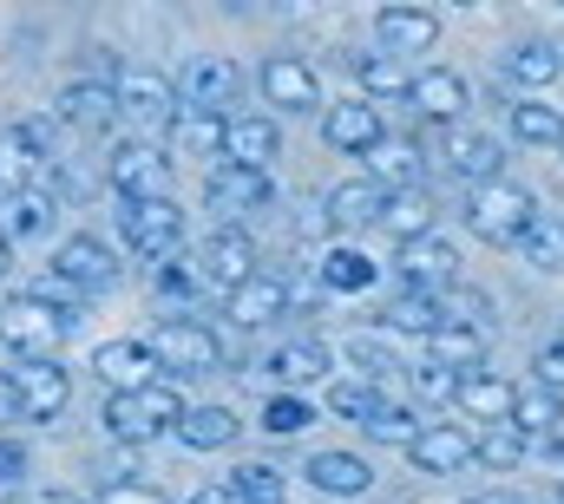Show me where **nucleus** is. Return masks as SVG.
I'll list each match as a JSON object with an SVG mask.
<instances>
[{"label": "nucleus", "mask_w": 564, "mask_h": 504, "mask_svg": "<svg viewBox=\"0 0 564 504\" xmlns=\"http://www.w3.org/2000/svg\"><path fill=\"white\" fill-rule=\"evenodd\" d=\"M558 498H564V492H558Z\"/></svg>", "instance_id": "59"}, {"label": "nucleus", "mask_w": 564, "mask_h": 504, "mask_svg": "<svg viewBox=\"0 0 564 504\" xmlns=\"http://www.w3.org/2000/svg\"><path fill=\"white\" fill-rule=\"evenodd\" d=\"M558 73H564V53L552 40H525V46L506 53V79H512L519 92H539V86H552Z\"/></svg>", "instance_id": "34"}, {"label": "nucleus", "mask_w": 564, "mask_h": 504, "mask_svg": "<svg viewBox=\"0 0 564 504\" xmlns=\"http://www.w3.org/2000/svg\"><path fill=\"white\" fill-rule=\"evenodd\" d=\"M7 269H13V250H7V243H0V282H7Z\"/></svg>", "instance_id": "58"}, {"label": "nucleus", "mask_w": 564, "mask_h": 504, "mask_svg": "<svg viewBox=\"0 0 564 504\" xmlns=\"http://www.w3.org/2000/svg\"><path fill=\"white\" fill-rule=\"evenodd\" d=\"M322 138L335 144V151H348V157H368L388 125H381V106H368V99H341V106H328L322 112Z\"/></svg>", "instance_id": "21"}, {"label": "nucleus", "mask_w": 564, "mask_h": 504, "mask_svg": "<svg viewBox=\"0 0 564 504\" xmlns=\"http://www.w3.org/2000/svg\"><path fill=\"white\" fill-rule=\"evenodd\" d=\"M112 92H119V119H132L139 131H151V144H158V131H171V119L184 112L177 106V86L164 73H151V66H126L112 79Z\"/></svg>", "instance_id": "7"}, {"label": "nucleus", "mask_w": 564, "mask_h": 504, "mask_svg": "<svg viewBox=\"0 0 564 504\" xmlns=\"http://www.w3.org/2000/svg\"><path fill=\"white\" fill-rule=\"evenodd\" d=\"M466 504H532V498H519V492H479V498H466Z\"/></svg>", "instance_id": "57"}, {"label": "nucleus", "mask_w": 564, "mask_h": 504, "mask_svg": "<svg viewBox=\"0 0 564 504\" xmlns=\"http://www.w3.org/2000/svg\"><path fill=\"white\" fill-rule=\"evenodd\" d=\"M512 131H519V144H564V112L558 106H539V99H519L512 106Z\"/></svg>", "instance_id": "42"}, {"label": "nucleus", "mask_w": 564, "mask_h": 504, "mask_svg": "<svg viewBox=\"0 0 564 504\" xmlns=\"http://www.w3.org/2000/svg\"><path fill=\"white\" fill-rule=\"evenodd\" d=\"M40 171H46V164H40V157H33V151L13 138V131H0V197H20V190H33V184H40Z\"/></svg>", "instance_id": "41"}, {"label": "nucleus", "mask_w": 564, "mask_h": 504, "mask_svg": "<svg viewBox=\"0 0 564 504\" xmlns=\"http://www.w3.org/2000/svg\"><path fill=\"white\" fill-rule=\"evenodd\" d=\"M53 119L73 125V131H112L119 125V92H112V79H73V86H59Z\"/></svg>", "instance_id": "18"}, {"label": "nucleus", "mask_w": 564, "mask_h": 504, "mask_svg": "<svg viewBox=\"0 0 564 504\" xmlns=\"http://www.w3.org/2000/svg\"><path fill=\"white\" fill-rule=\"evenodd\" d=\"M191 504H243V492H237L230 479H217V485H204V492H191Z\"/></svg>", "instance_id": "54"}, {"label": "nucleus", "mask_w": 564, "mask_h": 504, "mask_svg": "<svg viewBox=\"0 0 564 504\" xmlns=\"http://www.w3.org/2000/svg\"><path fill=\"white\" fill-rule=\"evenodd\" d=\"M525 452H532V439H525V432H519L512 419H506V426H479V432H473V465L512 472V465H519Z\"/></svg>", "instance_id": "37"}, {"label": "nucleus", "mask_w": 564, "mask_h": 504, "mask_svg": "<svg viewBox=\"0 0 564 504\" xmlns=\"http://www.w3.org/2000/svg\"><path fill=\"white\" fill-rule=\"evenodd\" d=\"M512 426L525 432V439H552L564 426V393H552V386H519V399H512Z\"/></svg>", "instance_id": "35"}, {"label": "nucleus", "mask_w": 564, "mask_h": 504, "mask_svg": "<svg viewBox=\"0 0 564 504\" xmlns=\"http://www.w3.org/2000/svg\"><path fill=\"white\" fill-rule=\"evenodd\" d=\"M171 86H177V106H191V112H224V106L237 99V86H243V66H237L230 53H197V59H184V73H177Z\"/></svg>", "instance_id": "8"}, {"label": "nucleus", "mask_w": 564, "mask_h": 504, "mask_svg": "<svg viewBox=\"0 0 564 504\" xmlns=\"http://www.w3.org/2000/svg\"><path fill=\"white\" fill-rule=\"evenodd\" d=\"M421 171H426L421 138H381V144L361 157V177H368V184H381L388 197H401V190H421Z\"/></svg>", "instance_id": "19"}, {"label": "nucleus", "mask_w": 564, "mask_h": 504, "mask_svg": "<svg viewBox=\"0 0 564 504\" xmlns=\"http://www.w3.org/2000/svg\"><path fill=\"white\" fill-rule=\"evenodd\" d=\"M53 217H59V204H53L46 190L0 197V243H7V250H13V243H40V237L53 230Z\"/></svg>", "instance_id": "29"}, {"label": "nucleus", "mask_w": 564, "mask_h": 504, "mask_svg": "<svg viewBox=\"0 0 564 504\" xmlns=\"http://www.w3.org/2000/svg\"><path fill=\"white\" fill-rule=\"evenodd\" d=\"M519 255L532 262V269H564V217H532V230L519 237Z\"/></svg>", "instance_id": "43"}, {"label": "nucleus", "mask_w": 564, "mask_h": 504, "mask_svg": "<svg viewBox=\"0 0 564 504\" xmlns=\"http://www.w3.org/2000/svg\"><path fill=\"white\" fill-rule=\"evenodd\" d=\"M151 288L164 295V302H191L197 288H204V275H197V262L177 250V255H164V262H151Z\"/></svg>", "instance_id": "46"}, {"label": "nucleus", "mask_w": 564, "mask_h": 504, "mask_svg": "<svg viewBox=\"0 0 564 504\" xmlns=\"http://www.w3.org/2000/svg\"><path fill=\"white\" fill-rule=\"evenodd\" d=\"M144 348H151L158 374H217V368H224V341H217V328H204V321H191V315L158 321Z\"/></svg>", "instance_id": "4"}, {"label": "nucleus", "mask_w": 564, "mask_h": 504, "mask_svg": "<svg viewBox=\"0 0 564 504\" xmlns=\"http://www.w3.org/2000/svg\"><path fill=\"white\" fill-rule=\"evenodd\" d=\"M381 210H388V190L381 184H368V177H348V184H335L328 190V204H322V223L328 230H368V223H381Z\"/></svg>", "instance_id": "23"}, {"label": "nucleus", "mask_w": 564, "mask_h": 504, "mask_svg": "<svg viewBox=\"0 0 564 504\" xmlns=\"http://www.w3.org/2000/svg\"><path fill=\"white\" fill-rule=\"evenodd\" d=\"M66 335H73V321L53 315L46 302H33V295H7L0 302V348L13 361H59Z\"/></svg>", "instance_id": "2"}, {"label": "nucleus", "mask_w": 564, "mask_h": 504, "mask_svg": "<svg viewBox=\"0 0 564 504\" xmlns=\"http://www.w3.org/2000/svg\"><path fill=\"white\" fill-rule=\"evenodd\" d=\"M375 40H381V53H394V59H408V53H433V40H440V13H433V7H408V0H388V7L375 13Z\"/></svg>", "instance_id": "16"}, {"label": "nucleus", "mask_w": 564, "mask_h": 504, "mask_svg": "<svg viewBox=\"0 0 564 504\" xmlns=\"http://www.w3.org/2000/svg\"><path fill=\"white\" fill-rule=\"evenodd\" d=\"M7 419H20V393H13V374L0 368V426H7Z\"/></svg>", "instance_id": "55"}, {"label": "nucleus", "mask_w": 564, "mask_h": 504, "mask_svg": "<svg viewBox=\"0 0 564 504\" xmlns=\"http://www.w3.org/2000/svg\"><path fill=\"white\" fill-rule=\"evenodd\" d=\"M7 131H13L40 164H53V151H59V119H53V112H26V119H13Z\"/></svg>", "instance_id": "49"}, {"label": "nucleus", "mask_w": 564, "mask_h": 504, "mask_svg": "<svg viewBox=\"0 0 564 504\" xmlns=\"http://www.w3.org/2000/svg\"><path fill=\"white\" fill-rule=\"evenodd\" d=\"M381 399H388V393H381L375 380H355V374L328 380V393H322V406H328L335 419H355V426H368V419L381 413Z\"/></svg>", "instance_id": "39"}, {"label": "nucleus", "mask_w": 564, "mask_h": 504, "mask_svg": "<svg viewBox=\"0 0 564 504\" xmlns=\"http://www.w3.org/2000/svg\"><path fill=\"white\" fill-rule=\"evenodd\" d=\"M335 368V354H328V341H282L276 354L263 361V374L276 380L282 393H295V386H315V380Z\"/></svg>", "instance_id": "30"}, {"label": "nucleus", "mask_w": 564, "mask_h": 504, "mask_svg": "<svg viewBox=\"0 0 564 504\" xmlns=\"http://www.w3.org/2000/svg\"><path fill=\"white\" fill-rule=\"evenodd\" d=\"M230 485L243 492V504H282V498H289V485H282L276 465H237V472H230Z\"/></svg>", "instance_id": "48"}, {"label": "nucleus", "mask_w": 564, "mask_h": 504, "mask_svg": "<svg viewBox=\"0 0 564 504\" xmlns=\"http://www.w3.org/2000/svg\"><path fill=\"white\" fill-rule=\"evenodd\" d=\"M375 230H388L394 243H421V237H433V204H426L421 190H401V197H388V210H381Z\"/></svg>", "instance_id": "38"}, {"label": "nucleus", "mask_w": 564, "mask_h": 504, "mask_svg": "<svg viewBox=\"0 0 564 504\" xmlns=\"http://www.w3.org/2000/svg\"><path fill=\"white\" fill-rule=\"evenodd\" d=\"M119 237L126 250L144 262H164V255L184 250V204L177 197H144V204H119Z\"/></svg>", "instance_id": "5"}, {"label": "nucleus", "mask_w": 564, "mask_h": 504, "mask_svg": "<svg viewBox=\"0 0 564 504\" xmlns=\"http://www.w3.org/2000/svg\"><path fill=\"white\" fill-rule=\"evenodd\" d=\"M308 485L328 492V498H361L375 485V465L361 452H315L308 459Z\"/></svg>", "instance_id": "31"}, {"label": "nucleus", "mask_w": 564, "mask_h": 504, "mask_svg": "<svg viewBox=\"0 0 564 504\" xmlns=\"http://www.w3.org/2000/svg\"><path fill=\"white\" fill-rule=\"evenodd\" d=\"M93 374L106 380L112 393H139V386H151V380H164L144 341H99V354H93Z\"/></svg>", "instance_id": "26"}, {"label": "nucleus", "mask_w": 564, "mask_h": 504, "mask_svg": "<svg viewBox=\"0 0 564 504\" xmlns=\"http://www.w3.org/2000/svg\"><path fill=\"white\" fill-rule=\"evenodd\" d=\"M408 374H414V393H421V399H453V393H459V374L440 368V361H421V368H408Z\"/></svg>", "instance_id": "50"}, {"label": "nucleus", "mask_w": 564, "mask_h": 504, "mask_svg": "<svg viewBox=\"0 0 564 504\" xmlns=\"http://www.w3.org/2000/svg\"><path fill=\"white\" fill-rule=\"evenodd\" d=\"M20 479H26V446L0 432V485H20Z\"/></svg>", "instance_id": "53"}, {"label": "nucleus", "mask_w": 564, "mask_h": 504, "mask_svg": "<svg viewBox=\"0 0 564 504\" xmlns=\"http://www.w3.org/2000/svg\"><path fill=\"white\" fill-rule=\"evenodd\" d=\"M106 184L119 190V204H144V197H171V151L151 144V138H126L112 157H106Z\"/></svg>", "instance_id": "6"}, {"label": "nucleus", "mask_w": 564, "mask_h": 504, "mask_svg": "<svg viewBox=\"0 0 564 504\" xmlns=\"http://www.w3.org/2000/svg\"><path fill=\"white\" fill-rule=\"evenodd\" d=\"M341 354H348L355 380H375V386H381V374H401V361H394V354L381 348V335H355V341H348Z\"/></svg>", "instance_id": "47"}, {"label": "nucleus", "mask_w": 564, "mask_h": 504, "mask_svg": "<svg viewBox=\"0 0 564 504\" xmlns=\"http://www.w3.org/2000/svg\"><path fill=\"white\" fill-rule=\"evenodd\" d=\"M237 439H243V419L230 406H184V419H177L184 452H230Z\"/></svg>", "instance_id": "27"}, {"label": "nucleus", "mask_w": 564, "mask_h": 504, "mask_svg": "<svg viewBox=\"0 0 564 504\" xmlns=\"http://www.w3.org/2000/svg\"><path fill=\"white\" fill-rule=\"evenodd\" d=\"M532 217H539V204L519 184H486V190L466 197V230L479 243H492V250H519V237L532 230Z\"/></svg>", "instance_id": "3"}, {"label": "nucleus", "mask_w": 564, "mask_h": 504, "mask_svg": "<svg viewBox=\"0 0 564 504\" xmlns=\"http://www.w3.org/2000/svg\"><path fill=\"white\" fill-rule=\"evenodd\" d=\"M426 361H440V368H453V374H479V368H486V328H473V321H440V328L426 335Z\"/></svg>", "instance_id": "28"}, {"label": "nucleus", "mask_w": 564, "mask_h": 504, "mask_svg": "<svg viewBox=\"0 0 564 504\" xmlns=\"http://www.w3.org/2000/svg\"><path fill=\"white\" fill-rule=\"evenodd\" d=\"M348 66H355V79H361V99H368V106H388V99H408V92H414L408 59H394V53H361V59H348Z\"/></svg>", "instance_id": "33"}, {"label": "nucleus", "mask_w": 564, "mask_h": 504, "mask_svg": "<svg viewBox=\"0 0 564 504\" xmlns=\"http://www.w3.org/2000/svg\"><path fill=\"white\" fill-rule=\"evenodd\" d=\"M512 399H519V386L506 374H492V368L459 374V393H453V406H459L466 419H479V426H506V419H512Z\"/></svg>", "instance_id": "25"}, {"label": "nucleus", "mask_w": 564, "mask_h": 504, "mask_svg": "<svg viewBox=\"0 0 564 504\" xmlns=\"http://www.w3.org/2000/svg\"><path fill=\"white\" fill-rule=\"evenodd\" d=\"M257 426H263V432H276V439H289V432L315 426V399H308V393H270Z\"/></svg>", "instance_id": "45"}, {"label": "nucleus", "mask_w": 564, "mask_h": 504, "mask_svg": "<svg viewBox=\"0 0 564 504\" xmlns=\"http://www.w3.org/2000/svg\"><path fill=\"white\" fill-rule=\"evenodd\" d=\"M440 157H446V171L466 184V190H486V184H506V144L499 138H486V131H440Z\"/></svg>", "instance_id": "9"}, {"label": "nucleus", "mask_w": 564, "mask_h": 504, "mask_svg": "<svg viewBox=\"0 0 564 504\" xmlns=\"http://www.w3.org/2000/svg\"><path fill=\"white\" fill-rule=\"evenodd\" d=\"M414 112H421L426 125L453 131L459 119H466V106H473V92H466V79L453 73V66H426V73H414Z\"/></svg>", "instance_id": "20"}, {"label": "nucleus", "mask_w": 564, "mask_h": 504, "mask_svg": "<svg viewBox=\"0 0 564 504\" xmlns=\"http://www.w3.org/2000/svg\"><path fill=\"white\" fill-rule=\"evenodd\" d=\"M408 459H414V472H433V479L466 472V459H473V432L453 426V419H433V426H421V439L408 446Z\"/></svg>", "instance_id": "22"}, {"label": "nucleus", "mask_w": 564, "mask_h": 504, "mask_svg": "<svg viewBox=\"0 0 564 504\" xmlns=\"http://www.w3.org/2000/svg\"><path fill=\"white\" fill-rule=\"evenodd\" d=\"M53 275L59 282H73L79 295H106V288H119V255L112 243H99V237H66L59 250H53Z\"/></svg>", "instance_id": "11"}, {"label": "nucleus", "mask_w": 564, "mask_h": 504, "mask_svg": "<svg viewBox=\"0 0 564 504\" xmlns=\"http://www.w3.org/2000/svg\"><path fill=\"white\" fill-rule=\"evenodd\" d=\"M394 269H401V282H408L414 295H440V288L459 282V250H453V237L433 230V237H421V243H401Z\"/></svg>", "instance_id": "13"}, {"label": "nucleus", "mask_w": 564, "mask_h": 504, "mask_svg": "<svg viewBox=\"0 0 564 504\" xmlns=\"http://www.w3.org/2000/svg\"><path fill=\"white\" fill-rule=\"evenodd\" d=\"M224 315H230L237 328H276L282 315H289V288H282L276 275H263V269H257L243 288H230V295H224Z\"/></svg>", "instance_id": "24"}, {"label": "nucleus", "mask_w": 564, "mask_h": 504, "mask_svg": "<svg viewBox=\"0 0 564 504\" xmlns=\"http://www.w3.org/2000/svg\"><path fill=\"white\" fill-rule=\"evenodd\" d=\"M315 275H322V288H328V295H368L381 269H375L361 250H348V243H341V250L322 255V269H315Z\"/></svg>", "instance_id": "36"}, {"label": "nucleus", "mask_w": 564, "mask_h": 504, "mask_svg": "<svg viewBox=\"0 0 564 504\" xmlns=\"http://www.w3.org/2000/svg\"><path fill=\"white\" fill-rule=\"evenodd\" d=\"M197 262V275L210 282V288H243L250 275H257V243H250V230H237V223H224L217 237H204V250L191 255Z\"/></svg>", "instance_id": "12"}, {"label": "nucleus", "mask_w": 564, "mask_h": 504, "mask_svg": "<svg viewBox=\"0 0 564 504\" xmlns=\"http://www.w3.org/2000/svg\"><path fill=\"white\" fill-rule=\"evenodd\" d=\"M440 328V308H433V295H414V288H401L388 308H381V335H433Z\"/></svg>", "instance_id": "40"}, {"label": "nucleus", "mask_w": 564, "mask_h": 504, "mask_svg": "<svg viewBox=\"0 0 564 504\" xmlns=\"http://www.w3.org/2000/svg\"><path fill=\"white\" fill-rule=\"evenodd\" d=\"M93 504H171V498H164L158 485H144V479H112Z\"/></svg>", "instance_id": "51"}, {"label": "nucleus", "mask_w": 564, "mask_h": 504, "mask_svg": "<svg viewBox=\"0 0 564 504\" xmlns=\"http://www.w3.org/2000/svg\"><path fill=\"white\" fill-rule=\"evenodd\" d=\"M224 125H230L224 112H191V106H184V112L171 119V131H164V138H171V157H217V164H224Z\"/></svg>", "instance_id": "32"}, {"label": "nucleus", "mask_w": 564, "mask_h": 504, "mask_svg": "<svg viewBox=\"0 0 564 504\" xmlns=\"http://www.w3.org/2000/svg\"><path fill=\"white\" fill-rule=\"evenodd\" d=\"M532 368H539V386H552V393H564V341H545Z\"/></svg>", "instance_id": "52"}, {"label": "nucleus", "mask_w": 564, "mask_h": 504, "mask_svg": "<svg viewBox=\"0 0 564 504\" xmlns=\"http://www.w3.org/2000/svg\"><path fill=\"white\" fill-rule=\"evenodd\" d=\"M276 157H282V125L270 119V112H237V119L224 125V164L263 171V177H270Z\"/></svg>", "instance_id": "14"}, {"label": "nucleus", "mask_w": 564, "mask_h": 504, "mask_svg": "<svg viewBox=\"0 0 564 504\" xmlns=\"http://www.w3.org/2000/svg\"><path fill=\"white\" fill-rule=\"evenodd\" d=\"M257 86H263V99H270L276 112H308V106H322V79H315V66L295 59V53H270L263 73H257Z\"/></svg>", "instance_id": "17"}, {"label": "nucleus", "mask_w": 564, "mask_h": 504, "mask_svg": "<svg viewBox=\"0 0 564 504\" xmlns=\"http://www.w3.org/2000/svg\"><path fill=\"white\" fill-rule=\"evenodd\" d=\"M26 504H93V498H79V492H33Z\"/></svg>", "instance_id": "56"}, {"label": "nucleus", "mask_w": 564, "mask_h": 504, "mask_svg": "<svg viewBox=\"0 0 564 504\" xmlns=\"http://www.w3.org/2000/svg\"><path fill=\"white\" fill-rule=\"evenodd\" d=\"M184 406H191V399L177 393V380H151L139 393H112V399H106V432H112L119 446H151V439L177 432Z\"/></svg>", "instance_id": "1"}, {"label": "nucleus", "mask_w": 564, "mask_h": 504, "mask_svg": "<svg viewBox=\"0 0 564 504\" xmlns=\"http://www.w3.org/2000/svg\"><path fill=\"white\" fill-rule=\"evenodd\" d=\"M368 439H375V446H401V452H408V446L421 439V413H414V406H401V399H381V413L368 419Z\"/></svg>", "instance_id": "44"}, {"label": "nucleus", "mask_w": 564, "mask_h": 504, "mask_svg": "<svg viewBox=\"0 0 564 504\" xmlns=\"http://www.w3.org/2000/svg\"><path fill=\"white\" fill-rule=\"evenodd\" d=\"M270 177L263 171H237V164H210V177H204V204L217 210V217H250V210H270Z\"/></svg>", "instance_id": "15"}, {"label": "nucleus", "mask_w": 564, "mask_h": 504, "mask_svg": "<svg viewBox=\"0 0 564 504\" xmlns=\"http://www.w3.org/2000/svg\"><path fill=\"white\" fill-rule=\"evenodd\" d=\"M7 374H13L20 419H26V426H53V419L66 413V399H73V374H66L59 361H20V368H7Z\"/></svg>", "instance_id": "10"}]
</instances>
